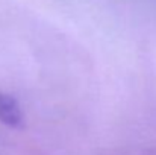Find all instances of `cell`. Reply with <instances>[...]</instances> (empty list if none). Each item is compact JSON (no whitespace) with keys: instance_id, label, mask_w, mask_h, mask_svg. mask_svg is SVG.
I'll list each match as a JSON object with an SVG mask.
<instances>
[{"instance_id":"6da1fadb","label":"cell","mask_w":156,"mask_h":155,"mask_svg":"<svg viewBox=\"0 0 156 155\" xmlns=\"http://www.w3.org/2000/svg\"><path fill=\"white\" fill-rule=\"evenodd\" d=\"M23 120V109L18 101L12 94L0 91V122L9 128H21Z\"/></svg>"}]
</instances>
